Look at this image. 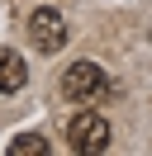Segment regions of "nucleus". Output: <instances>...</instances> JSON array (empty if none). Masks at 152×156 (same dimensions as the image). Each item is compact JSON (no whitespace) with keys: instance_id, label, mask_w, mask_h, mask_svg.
<instances>
[{"instance_id":"nucleus-3","label":"nucleus","mask_w":152,"mask_h":156,"mask_svg":"<svg viewBox=\"0 0 152 156\" xmlns=\"http://www.w3.org/2000/svg\"><path fill=\"white\" fill-rule=\"evenodd\" d=\"M28 43H33L38 52H62L66 48V19H62V10L38 5V10L28 14Z\"/></svg>"},{"instance_id":"nucleus-1","label":"nucleus","mask_w":152,"mask_h":156,"mask_svg":"<svg viewBox=\"0 0 152 156\" xmlns=\"http://www.w3.org/2000/svg\"><path fill=\"white\" fill-rule=\"evenodd\" d=\"M57 90H62V99H71V104H100V99L109 95V76H104L95 62H71V66L62 71V80H57Z\"/></svg>"},{"instance_id":"nucleus-4","label":"nucleus","mask_w":152,"mask_h":156,"mask_svg":"<svg viewBox=\"0 0 152 156\" xmlns=\"http://www.w3.org/2000/svg\"><path fill=\"white\" fill-rule=\"evenodd\" d=\"M24 85H28V62L5 48L0 52V95H19Z\"/></svg>"},{"instance_id":"nucleus-2","label":"nucleus","mask_w":152,"mask_h":156,"mask_svg":"<svg viewBox=\"0 0 152 156\" xmlns=\"http://www.w3.org/2000/svg\"><path fill=\"white\" fill-rule=\"evenodd\" d=\"M109 142H114V128H109V118L104 114H76L71 123H66V147L71 151H81V156H100V151H109Z\"/></svg>"},{"instance_id":"nucleus-5","label":"nucleus","mask_w":152,"mask_h":156,"mask_svg":"<svg viewBox=\"0 0 152 156\" xmlns=\"http://www.w3.org/2000/svg\"><path fill=\"white\" fill-rule=\"evenodd\" d=\"M43 151H48L43 133H19L14 142H10V156H43Z\"/></svg>"}]
</instances>
